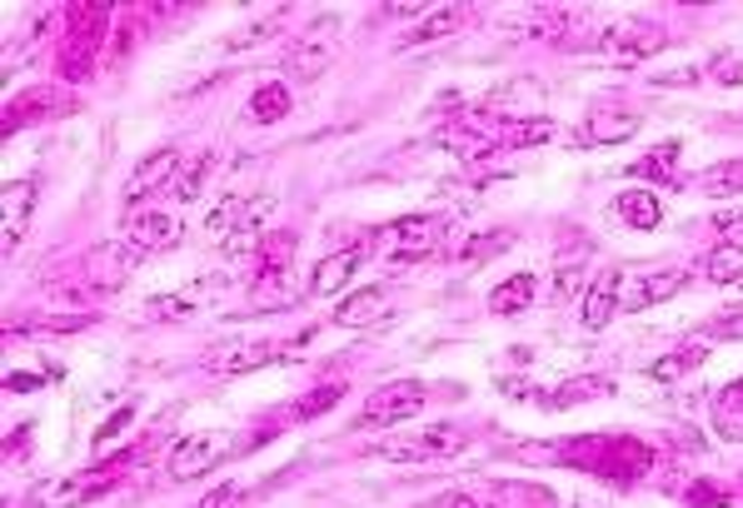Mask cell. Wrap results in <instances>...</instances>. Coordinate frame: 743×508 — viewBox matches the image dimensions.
<instances>
[{
	"label": "cell",
	"instance_id": "1",
	"mask_svg": "<svg viewBox=\"0 0 743 508\" xmlns=\"http://www.w3.org/2000/svg\"><path fill=\"white\" fill-rule=\"evenodd\" d=\"M105 20H111V6H81L71 15V35H65V45H61V75L65 80H91Z\"/></svg>",
	"mask_w": 743,
	"mask_h": 508
},
{
	"label": "cell",
	"instance_id": "2",
	"mask_svg": "<svg viewBox=\"0 0 743 508\" xmlns=\"http://www.w3.org/2000/svg\"><path fill=\"white\" fill-rule=\"evenodd\" d=\"M135 458V448H125L121 458H105V464H95V468H85V474H71V478H61V484H51V488H41L35 494V504L41 508H71V504H85V498H101V494H111L115 484H121V468Z\"/></svg>",
	"mask_w": 743,
	"mask_h": 508
},
{
	"label": "cell",
	"instance_id": "3",
	"mask_svg": "<svg viewBox=\"0 0 743 508\" xmlns=\"http://www.w3.org/2000/svg\"><path fill=\"white\" fill-rule=\"evenodd\" d=\"M171 185H180V155H175V145H161L131 169V179H125V189H121V205L131 209V215L145 205V199L161 205V195Z\"/></svg>",
	"mask_w": 743,
	"mask_h": 508
},
{
	"label": "cell",
	"instance_id": "4",
	"mask_svg": "<svg viewBox=\"0 0 743 508\" xmlns=\"http://www.w3.org/2000/svg\"><path fill=\"white\" fill-rule=\"evenodd\" d=\"M230 444H235V438H230V434H220V428H205V434H185L180 444L171 448V458H165V474H171L175 484H195V478H205L225 454H230Z\"/></svg>",
	"mask_w": 743,
	"mask_h": 508
},
{
	"label": "cell",
	"instance_id": "5",
	"mask_svg": "<svg viewBox=\"0 0 743 508\" xmlns=\"http://www.w3.org/2000/svg\"><path fill=\"white\" fill-rule=\"evenodd\" d=\"M663 40H669V30H663L659 20L619 15V20H609V25L599 30L594 50H603V55H619V60H643V55H653V50H663Z\"/></svg>",
	"mask_w": 743,
	"mask_h": 508
},
{
	"label": "cell",
	"instance_id": "6",
	"mask_svg": "<svg viewBox=\"0 0 743 508\" xmlns=\"http://www.w3.org/2000/svg\"><path fill=\"white\" fill-rule=\"evenodd\" d=\"M420 408H424V384L400 379V384H384V388H374V394L364 398L360 428H390V424H400V418H414Z\"/></svg>",
	"mask_w": 743,
	"mask_h": 508
},
{
	"label": "cell",
	"instance_id": "7",
	"mask_svg": "<svg viewBox=\"0 0 743 508\" xmlns=\"http://www.w3.org/2000/svg\"><path fill=\"white\" fill-rule=\"evenodd\" d=\"M384 239H390V259L394 265H410V259H424V255H434L440 249V239H444V215H404V219H394L390 229H384Z\"/></svg>",
	"mask_w": 743,
	"mask_h": 508
},
{
	"label": "cell",
	"instance_id": "8",
	"mask_svg": "<svg viewBox=\"0 0 743 508\" xmlns=\"http://www.w3.org/2000/svg\"><path fill=\"white\" fill-rule=\"evenodd\" d=\"M31 215H35V179H11L0 189V255L6 259H16L25 229H31Z\"/></svg>",
	"mask_w": 743,
	"mask_h": 508
},
{
	"label": "cell",
	"instance_id": "9",
	"mask_svg": "<svg viewBox=\"0 0 743 508\" xmlns=\"http://www.w3.org/2000/svg\"><path fill=\"white\" fill-rule=\"evenodd\" d=\"M334 50H340V20H334V15L314 20V25L300 35V45L290 50V75H300V80H314V75H320V70H330Z\"/></svg>",
	"mask_w": 743,
	"mask_h": 508
},
{
	"label": "cell",
	"instance_id": "10",
	"mask_svg": "<svg viewBox=\"0 0 743 508\" xmlns=\"http://www.w3.org/2000/svg\"><path fill=\"white\" fill-rule=\"evenodd\" d=\"M603 454L594 458V474L609 478V484H633V478H643L653 468V448L639 444V438H613V444H599Z\"/></svg>",
	"mask_w": 743,
	"mask_h": 508
},
{
	"label": "cell",
	"instance_id": "11",
	"mask_svg": "<svg viewBox=\"0 0 743 508\" xmlns=\"http://www.w3.org/2000/svg\"><path fill=\"white\" fill-rule=\"evenodd\" d=\"M364 259H370L364 245H344V249H334V255H324L320 265L310 269V294L314 299H340L344 289H350V279L360 274Z\"/></svg>",
	"mask_w": 743,
	"mask_h": 508
},
{
	"label": "cell",
	"instance_id": "12",
	"mask_svg": "<svg viewBox=\"0 0 743 508\" xmlns=\"http://www.w3.org/2000/svg\"><path fill=\"white\" fill-rule=\"evenodd\" d=\"M125 239H131L135 249H175V239H180V215L165 205L135 209L131 225H125Z\"/></svg>",
	"mask_w": 743,
	"mask_h": 508
},
{
	"label": "cell",
	"instance_id": "13",
	"mask_svg": "<svg viewBox=\"0 0 743 508\" xmlns=\"http://www.w3.org/2000/svg\"><path fill=\"white\" fill-rule=\"evenodd\" d=\"M440 145L450 149L454 159H464V165H479V159H489L499 145H509V135H494V129H484V125H450L440 135Z\"/></svg>",
	"mask_w": 743,
	"mask_h": 508
},
{
	"label": "cell",
	"instance_id": "14",
	"mask_svg": "<svg viewBox=\"0 0 743 508\" xmlns=\"http://www.w3.org/2000/svg\"><path fill=\"white\" fill-rule=\"evenodd\" d=\"M460 448H464V434H460V428L440 424V428H430L424 438H410V444H390V448H384V458H400V464H424V458H450V454H460Z\"/></svg>",
	"mask_w": 743,
	"mask_h": 508
},
{
	"label": "cell",
	"instance_id": "15",
	"mask_svg": "<svg viewBox=\"0 0 743 508\" xmlns=\"http://www.w3.org/2000/svg\"><path fill=\"white\" fill-rule=\"evenodd\" d=\"M689 269H659V274H643L633 289H623V309H653V304H663V299H673L679 289H689Z\"/></svg>",
	"mask_w": 743,
	"mask_h": 508
},
{
	"label": "cell",
	"instance_id": "16",
	"mask_svg": "<svg viewBox=\"0 0 743 508\" xmlns=\"http://www.w3.org/2000/svg\"><path fill=\"white\" fill-rule=\"evenodd\" d=\"M141 255H145V249H135L131 239H125V245L91 249V279H95V289H111V284H121V279H131L135 265H141Z\"/></svg>",
	"mask_w": 743,
	"mask_h": 508
},
{
	"label": "cell",
	"instance_id": "17",
	"mask_svg": "<svg viewBox=\"0 0 743 508\" xmlns=\"http://www.w3.org/2000/svg\"><path fill=\"white\" fill-rule=\"evenodd\" d=\"M623 309V279L619 269H609L603 279H594L584 294V329H609V319Z\"/></svg>",
	"mask_w": 743,
	"mask_h": 508
},
{
	"label": "cell",
	"instance_id": "18",
	"mask_svg": "<svg viewBox=\"0 0 743 508\" xmlns=\"http://www.w3.org/2000/svg\"><path fill=\"white\" fill-rule=\"evenodd\" d=\"M643 129V120L633 115V110H599V115H589V125H584V145H623V139H633Z\"/></svg>",
	"mask_w": 743,
	"mask_h": 508
},
{
	"label": "cell",
	"instance_id": "19",
	"mask_svg": "<svg viewBox=\"0 0 743 508\" xmlns=\"http://www.w3.org/2000/svg\"><path fill=\"white\" fill-rule=\"evenodd\" d=\"M384 309H390V284L354 289L350 299H340V304H334V324H344V329H354V324H370V319H380Z\"/></svg>",
	"mask_w": 743,
	"mask_h": 508
},
{
	"label": "cell",
	"instance_id": "20",
	"mask_svg": "<svg viewBox=\"0 0 743 508\" xmlns=\"http://www.w3.org/2000/svg\"><path fill=\"white\" fill-rule=\"evenodd\" d=\"M285 344H270V339H260V344H235V349H220V354L210 359V374H250V369L270 364V359H280Z\"/></svg>",
	"mask_w": 743,
	"mask_h": 508
},
{
	"label": "cell",
	"instance_id": "21",
	"mask_svg": "<svg viewBox=\"0 0 743 508\" xmlns=\"http://www.w3.org/2000/svg\"><path fill=\"white\" fill-rule=\"evenodd\" d=\"M613 209H619V219L629 229H639V235H649V229H659L663 225V205H659V195L653 189H623L619 199H613Z\"/></svg>",
	"mask_w": 743,
	"mask_h": 508
},
{
	"label": "cell",
	"instance_id": "22",
	"mask_svg": "<svg viewBox=\"0 0 743 508\" xmlns=\"http://www.w3.org/2000/svg\"><path fill=\"white\" fill-rule=\"evenodd\" d=\"M295 95L285 80H265L260 90H250V105H245V120H255V125H280L285 115H290Z\"/></svg>",
	"mask_w": 743,
	"mask_h": 508
},
{
	"label": "cell",
	"instance_id": "23",
	"mask_svg": "<svg viewBox=\"0 0 743 508\" xmlns=\"http://www.w3.org/2000/svg\"><path fill=\"white\" fill-rule=\"evenodd\" d=\"M534 289H539V279L529 274V269H519V274H509L499 289L489 294V309L499 319H514V314H524V309L534 304Z\"/></svg>",
	"mask_w": 743,
	"mask_h": 508
},
{
	"label": "cell",
	"instance_id": "24",
	"mask_svg": "<svg viewBox=\"0 0 743 508\" xmlns=\"http://www.w3.org/2000/svg\"><path fill=\"white\" fill-rule=\"evenodd\" d=\"M603 394H609V379L579 374V379H569V384L549 388V394H539V404L544 408H574V404H589V398H603Z\"/></svg>",
	"mask_w": 743,
	"mask_h": 508
},
{
	"label": "cell",
	"instance_id": "25",
	"mask_svg": "<svg viewBox=\"0 0 743 508\" xmlns=\"http://www.w3.org/2000/svg\"><path fill=\"white\" fill-rule=\"evenodd\" d=\"M285 15H290V10H265V15H255V20H245L240 30H235L230 35V50H255V45H265V40L270 35H280V25H285Z\"/></svg>",
	"mask_w": 743,
	"mask_h": 508
},
{
	"label": "cell",
	"instance_id": "26",
	"mask_svg": "<svg viewBox=\"0 0 743 508\" xmlns=\"http://www.w3.org/2000/svg\"><path fill=\"white\" fill-rule=\"evenodd\" d=\"M673 155H679V145H659L653 155H643V159H633V165H623V175H633V179H659V185H679V169H669Z\"/></svg>",
	"mask_w": 743,
	"mask_h": 508
},
{
	"label": "cell",
	"instance_id": "27",
	"mask_svg": "<svg viewBox=\"0 0 743 508\" xmlns=\"http://www.w3.org/2000/svg\"><path fill=\"white\" fill-rule=\"evenodd\" d=\"M245 209H250V199H240V195H225L220 205L210 209V219H205V235H210V239H220V245H225V239H230L235 229L245 225Z\"/></svg>",
	"mask_w": 743,
	"mask_h": 508
},
{
	"label": "cell",
	"instance_id": "28",
	"mask_svg": "<svg viewBox=\"0 0 743 508\" xmlns=\"http://www.w3.org/2000/svg\"><path fill=\"white\" fill-rule=\"evenodd\" d=\"M469 25V6H434V15L420 20V30H414V40H444L454 35V30Z\"/></svg>",
	"mask_w": 743,
	"mask_h": 508
},
{
	"label": "cell",
	"instance_id": "29",
	"mask_svg": "<svg viewBox=\"0 0 743 508\" xmlns=\"http://www.w3.org/2000/svg\"><path fill=\"white\" fill-rule=\"evenodd\" d=\"M703 359H709V344H683V349H673V354L653 359L649 374L653 379H679V374H689V369H699Z\"/></svg>",
	"mask_w": 743,
	"mask_h": 508
},
{
	"label": "cell",
	"instance_id": "30",
	"mask_svg": "<svg viewBox=\"0 0 743 508\" xmlns=\"http://www.w3.org/2000/svg\"><path fill=\"white\" fill-rule=\"evenodd\" d=\"M215 175V149H200V155L190 159V165L180 169V185H175V199H200L205 179Z\"/></svg>",
	"mask_w": 743,
	"mask_h": 508
},
{
	"label": "cell",
	"instance_id": "31",
	"mask_svg": "<svg viewBox=\"0 0 743 508\" xmlns=\"http://www.w3.org/2000/svg\"><path fill=\"white\" fill-rule=\"evenodd\" d=\"M509 245H514V235H509V229H489V235H474L469 245L460 249V265H484V259L504 255Z\"/></svg>",
	"mask_w": 743,
	"mask_h": 508
},
{
	"label": "cell",
	"instance_id": "32",
	"mask_svg": "<svg viewBox=\"0 0 743 508\" xmlns=\"http://www.w3.org/2000/svg\"><path fill=\"white\" fill-rule=\"evenodd\" d=\"M703 189L709 195H743V159H723L703 175Z\"/></svg>",
	"mask_w": 743,
	"mask_h": 508
},
{
	"label": "cell",
	"instance_id": "33",
	"mask_svg": "<svg viewBox=\"0 0 743 508\" xmlns=\"http://www.w3.org/2000/svg\"><path fill=\"white\" fill-rule=\"evenodd\" d=\"M554 304H569V299H579V294H589V274H584V265H564L559 274H554Z\"/></svg>",
	"mask_w": 743,
	"mask_h": 508
},
{
	"label": "cell",
	"instance_id": "34",
	"mask_svg": "<svg viewBox=\"0 0 743 508\" xmlns=\"http://www.w3.org/2000/svg\"><path fill=\"white\" fill-rule=\"evenodd\" d=\"M743 414V379H733V384L719 388V408H713V418H719L723 434H733V418Z\"/></svg>",
	"mask_w": 743,
	"mask_h": 508
},
{
	"label": "cell",
	"instance_id": "35",
	"mask_svg": "<svg viewBox=\"0 0 743 508\" xmlns=\"http://www.w3.org/2000/svg\"><path fill=\"white\" fill-rule=\"evenodd\" d=\"M340 398H344V384H324V388H314V394H305L300 404H295V418H314L330 404H340Z\"/></svg>",
	"mask_w": 743,
	"mask_h": 508
},
{
	"label": "cell",
	"instance_id": "36",
	"mask_svg": "<svg viewBox=\"0 0 743 508\" xmlns=\"http://www.w3.org/2000/svg\"><path fill=\"white\" fill-rule=\"evenodd\" d=\"M739 249H713L709 255V265H703V274L713 279V284H733V279H739Z\"/></svg>",
	"mask_w": 743,
	"mask_h": 508
},
{
	"label": "cell",
	"instance_id": "37",
	"mask_svg": "<svg viewBox=\"0 0 743 508\" xmlns=\"http://www.w3.org/2000/svg\"><path fill=\"white\" fill-rule=\"evenodd\" d=\"M544 139H554V120H524V125L509 129V145H544Z\"/></svg>",
	"mask_w": 743,
	"mask_h": 508
},
{
	"label": "cell",
	"instance_id": "38",
	"mask_svg": "<svg viewBox=\"0 0 743 508\" xmlns=\"http://www.w3.org/2000/svg\"><path fill=\"white\" fill-rule=\"evenodd\" d=\"M245 498H250V488H240V484H220V488H210V494L200 498V508H240Z\"/></svg>",
	"mask_w": 743,
	"mask_h": 508
},
{
	"label": "cell",
	"instance_id": "39",
	"mask_svg": "<svg viewBox=\"0 0 743 508\" xmlns=\"http://www.w3.org/2000/svg\"><path fill=\"white\" fill-rule=\"evenodd\" d=\"M91 324H95V314H55V319H41L35 329H45V334H81Z\"/></svg>",
	"mask_w": 743,
	"mask_h": 508
},
{
	"label": "cell",
	"instance_id": "40",
	"mask_svg": "<svg viewBox=\"0 0 743 508\" xmlns=\"http://www.w3.org/2000/svg\"><path fill=\"white\" fill-rule=\"evenodd\" d=\"M719 249H739L743 255V209L739 215H719Z\"/></svg>",
	"mask_w": 743,
	"mask_h": 508
},
{
	"label": "cell",
	"instance_id": "41",
	"mask_svg": "<svg viewBox=\"0 0 743 508\" xmlns=\"http://www.w3.org/2000/svg\"><path fill=\"white\" fill-rule=\"evenodd\" d=\"M151 309L161 319H180V314H190L195 309V299H185V294H161V299H151Z\"/></svg>",
	"mask_w": 743,
	"mask_h": 508
},
{
	"label": "cell",
	"instance_id": "42",
	"mask_svg": "<svg viewBox=\"0 0 743 508\" xmlns=\"http://www.w3.org/2000/svg\"><path fill=\"white\" fill-rule=\"evenodd\" d=\"M131 418H135V408H115V414H111V418H105V424H101V428H95V444H111V438H115V434H121V428H125V424H131Z\"/></svg>",
	"mask_w": 743,
	"mask_h": 508
},
{
	"label": "cell",
	"instance_id": "43",
	"mask_svg": "<svg viewBox=\"0 0 743 508\" xmlns=\"http://www.w3.org/2000/svg\"><path fill=\"white\" fill-rule=\"evenodd\" d=\"M689 504H699V508H709V504H729V494H713V484H693Z\"/></svg>",
	"mask_w": 743,
	"mask_h": 508
},
{
	"label": "cell",
	"instance_id": "44",
	"mask_svg": "<svg viewBox=\"0 0 743 508\" xmlns=\"http://www.w3.org/2000/svg\"><path fill=\"white\" fill-rule=\"evenodd\" d=\"M713 334H719V339H739L743 334V314H723L719 324H713Z\"/></svg>",
	"mask_w": 743,
	"mask_h": 508
},
{
	"label": "cell",
	"instance_id": "45",
	"mask_svg": "<svg viewBox=\"0 0 743 508\" xmlns=\"http://www.w3.org/2000/svg\"><path fill=\"white\" fill-rule=\"evenodd\" d=\"M713 70H719L723 85H743V60H723V65H713Z\"/></svg>",
	"mask_w": 743,
	"mask_h": 508
},
{
	"label": "cell",
	"instance_id": "46",
	"mask_svg": "<svg viewBox=\"0 0 743 508\" xmlns=\"http://www.w3.org/2000/svg\"><path fill=\"white\" fill-rule=\"evenodd\" d=\"M41 384H45L41 374H11V379H6V388H11V394H25V388H41Z\"/></svg>",
	"mask_w": 743,
	"mask_h": 508
},
{
	"label": "cell",
	"instance_id": "47",
	"mask_svg": "<svg viewBox=\"0 0 743 508\" xmlns=\"http://www.w3.org/2000/svg\"><path fill=\"white\" fill-rule=\"evenodd\" d=\"M454 508H479V498H469V494H460V498H454Z\"/></svg>",
	"mask_w": 743,
	"mask_h": 508
},
{
	"label": "cell",
	"instance_id": "48",
	"mask_svg": "<svg viewBox=\"0 0 743 508\" xmlns=\"http://www.w3.org/2000/svg\"><path fill=\"white\" fill-rule=\"evenodd\" d=\"M733 289H743V269H739V279H733Z\"/></svg>",
	"mask_w": 743,
	"mask_h": 508
}]
</instances>
